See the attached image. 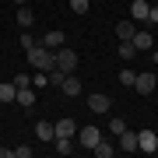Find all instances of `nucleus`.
<instances>
[{"mask_svg": "<svg viewBox=\"0 0 158 158\" xmlns=\"http://www.w3.org/2000/svg\"><path fill=\"white\" fill-rule=\"evenodd\" d=\"M14 88H28V74H14Z\"/></svg>", "mask_w": 158, "mask_h": 158, "instance_id": "bb28decb", "label": "nucleus"}, {"mask_svg": "<svg viewBox=\"0 0 158 158\" xmlns=\"http://www.w3.org/2000/svg\"><path fill=\"white\" fill-rule=\"evenodd\" d=\"M56 67L67 70V74H74V67H77V53L67 49V46H60V49H56Z\"/></svg>", "mask_w": 158, "mask_h": 158, "instance_id": "20e7f679", "label": "nucleus"}, {"mask_svg": "<svg viewBox=\"0 0 158 158\" xmlns=\"http://www.w3.org/2000/svg\"><path fill=\"white\" fill-rule=\"evenodd\" d=\"M134 77H137V74L130 70V67H123V70H119V85H123V88H134Z\"/></svg>", "mask_w": 158, "mask_h": 158, "instance_id": "412c9836", "label": "nucleus"}, {"mask_svg": "<svg viewBox=\"0 0 158 158\" xmlns=\"http://www.w3.org/2000/svg\"><path fill=\"white\" fill-rule=\"evenodd\" d=\"M18 25H21V28H32V25H35V11H32L28 4L18 7Z\"/></svg>", "mask_w": 158, "mask_h": 158, "instance_id": "2eb2a0df", "label": "nucleus"}, {"mask_svg": "<svg viewBox=\"0 0 158 158\" xmlns=\"http://www.w3.org/2000/svg\"><path fill=\"white\" fill-rule=\"evenodd\" d=\"M63 42H67V32H60V28H53V32H46L42 39H39V46H46V49H53V53H56V49H60Z\"/></svg>", "mask_w": 158, "mask_h": 158, "instance_id": "0eeeda50", "label": "nucleus"}, {"mask_svg": "<svg viewBox=\"0 0 158 158\" xmlns=\"http://www.w3.org/2000/svg\"><path fill=\"white\" fill-rule=\"evenodd\" d=\"M14 95H18L14 81H11V85H0V102H14Z\"/></svg>", "mask_w": 158, "mask_h": 158, "instance_id": "aec40b11", "label": "nucleus"}, {"mask_svg": "<svg viewBox=\"0 0 158 158\" xmlns=\"http://www.w3.org/2000/svg\"><path fill=\"white\" fill-rule=\"evenodd\" d=\"M35 46H39V42H35V39H32V35H28V32H25V35H21V49H25V53H28V49H35Z\"/></svg>", "mask_w": 158, "mask_h": 158, "instance_id": "393cba45", "label": "nucleus"}, {"mask_svg": "<svg viewBox=\"0 0 158 158\" xmlns=\"http://www.w3.org/2000/svg\"><path fill=\"white\" fill-rule=\"evenodd\" d=\"M134 88L141 91V95H151V91L158 88V77H155L151 70H141V74H137V77H134Z\"/></svg>", "mask_w": 158, "mask_h": 158, "instance_id": "7ed1b4c3", "label": "nucleus"}, {"mask_svg": "<svg viewBox=\"0 0 158 158\" xmlns=\"http://www.w3.org/2000/svg\"><path fill=\"white\" fill-rule=\"evenodd\" d=\"M53 141H56V155H74V151H77L74 137H53Z\"/></svg>", "mask_w": 158, "mask_h": 158, "instance_id": "f3484780", "label": "nucleus"}, {"mask_svg": "<svg viewBox=\"0 0 158 158\" xmlns=\"http://www.w3.org/2000/svg\"><path fill=\"white\" fill-rule=\"evenodd\" d=\"M148 11H151V4H148V0H134V4H130V21H148Z\"/></svg>", "mask_w": 158, "mask_h": 158, "instance_id": "1a4fd4ad", "label": "nucleus"}, {"mask_svg": "<svg viewBox=\"0 0 158 158\" xmlns=\"http://www.w3.org/2000/svg\"><path fill=\"white\" fill-rule=\"evenodd\" d=\"M130 42H134V49H137V53H151V49H155V35H151V32H144V28H137Z\"/></svg>", "mask_w": 158, "mask_h": 158, "instance_id": "39448f33", "label": "nucleus"}, {"mask_svg": "<svg viewBox=\"0 0 158 158\" xmlns=\"http://www.w3.org/2000/svg\"><path fill=\"white\" fill-rule=\"evenodd\" d=\"M119 151H137V134H134L130 127L119 134Z\"/></svg>", "mask_w": 158, "mask_h": 158, "instance_id": "dca6fc26", "label": "nucleus"}, {"mask_svg": "<svg viewBox=\"0 0 158 158\" xmlns=\"http://www.w3.org/2000/svg\"><path fill=\"white\" fill-rule=\"evenodd\" d=\"M56 137H77V123H74V119H56Z\"/></svg>", "mask_w": 158, "mask_h": 158, "instance_id": "4468645a", "label": "nucleus"}, {"mask_svg": "<svg viewBox=\"0 0 158 158\" xmlns=\"http://www.w3.org/2000/svg\"><path fill=\"white\" fill-rule=\"evenodd\" d=\"M63 77H67V70H60V67H53V70H49V85H53V88H60V85H63Z\"/></svg>", "mask_w": 158, "mask_h": 158, "instance_id": "4be33fe9", "label": "nucleus"}, {"mask_svg": "<svg viewBox=\"0 0 158 158\" xmlns=\"http://www.w3.org/2000/svg\"><path fill=\"white\" fill-rule=\"evenodd\" d=\"M14 102H18L21 109H32V106H35V91H32V85H28V88H18Z\"/></svg>", "mask_w": 158, "mask_h": 158, "instance_id": "ddd939ff", "label": "nucleus"}, {"mask_svg": "<svg viewBox=\"0 0 158 158\" xmlns=\"http://www.w3.org/2000/svg\"><path fill=\"white\" fill-rule=\"evenodd\" d=\"M35 137H39V141H53V137H56L53 119H39V123H35Z\"/></svg>", "mask_w": 158, "mask_h": 158, "instance_id": "9b49d317", "label": "nucleus"}, {"mask_svg": "<svg viewBox=\"0 0 158 158\" xmlns=\"http://www.w3.org/2000/svg\"><path fill=\"white\" fill-rule=\"evenodd\" d=\"M60 91H63L67 98H77V95H81V81L74 77V74H67V77H63V85H60Z\"/></svg>", "mask_w": 158, "mask_h": 158, "instance_id": "f8f14e48", "label": "nucleus"}, {"mask_svg": "<svg viewBox=\"0 0 158 158\" xmlns=\"http://www.w3.org/2000/svg\"><path fill=\"white\" fill-rule=\"evenodd\" d=\"M91 151H95L98 158H113V151H116V148H113V141H98L95 148H91Z\"/></svg>", "mask_w": 158, "mask_h": 158, "instance_id": "a211bd4d", "label": "nucleus"}, {"mask_svg": "<svg viewBox=\"0 0 158 158\" xmlns=\"http://www.w3.org/2000/svg\"><path fill=\"white\" fill-rule=\"evenodd\" d=\"M134 56H137L134 42H130V39H127V42H119V60H134Z\"/></svg>", "mask_w": 158, "mask_h": 158, "instance_id": "6ab92c4d", "label": "nucleus"}, {"mask_svg": "<svg viewBox=\"0 0 158 158\" xmlns=\"http://www.w3.org/2000/svg\"><path fill=\"white\" fill-rule=\"evenodd\" d=\"M151 60H155V63H158V49H151Z\"/></svg>", "mask_w": 158, "mask_h": 158, "instance_id": "c756f323", "label": "nucleus"}, {"mask_svg": "<svg viewBox=\"0 0 158 158\" xmlns=\"http://www.w3.org/2000/svg\"><path fill=\"white\" fill-rule=\"evenodd\" d=\"M148 21H151V25H158V7H151V11H148Z\"/></svg>", "mask_w": 158, "mask_h": 158, "instance_id": "cd10ccee", "label": "nucleus"}, {"mask_svg": "<svg viewBox=\"0 0 158 158\" xmlns=\"http://www.w3.org/2000/svg\"><path fill=\"white\" fill-rule=\"evenodd\" d=\"M137 151H144V155L158 151V134L155 130H137Z\"/></svg>", "mask_w": 158, "mask_h": 158, "instance_id": "f03ea898", "label": "nucleus"}, {"mask_svg": "<svg viewBox=\"0 0 158 158\" xmlns=\"http://www.w3.org/2000/svg\"><path fill=\"white\" fill-rule=\"evenodd\" d=\"M14 4H28V0H14Z\"/></svg>", "mask_w": 158, "mask_h": 158, "instance_id": "7c9ffc66", "label": "nucleus"}, {"mask_svg": "<svg viewBox=\"0 0 158 158\" xmlns=\"http://www.w3.org/2000/svg\"><path fill=\"white\" fill-rule=\"evenodd\" d=\"M14 158H32V148H28V144H21V148H14Z\"/></svg>", "mask_w": 158, "mask_h": 158, "instance_id": "a878e982", "label": "nucleus"}, {"mask_svg": "<svg viewBox=\"0 0 158 158\" xmlns=\"http://www.w3.org/2000/svg\"><path fill=\"white\" fill-rule=\"evenodd\" d=\"M14 155V148H0V158H11Z\"/></svg>", "mask_w": 158, "mask_h": 158, "instance_id": "c85d7f7f", "label": "nucleus"}, {"mask_svg": "<svg viewBox=\"0 0 158 158\" xmlns=\"http://www.w3.org/2000/svg\"><path fill=\"white\" fill-rule=\"evenodd\" d=\"M70 11L74 14H88V0H70Z\"/></svg>", "mask_w": 158, "mask_h": 158, "instance_id": "b1692460", "label": "nucleus"}, {"mask_svg": "<svg viewBox=\"0 0 158 158\" xmlns=\"http://www.w3.org/2000/svg\"><path fill=\"white\" fill-rule=\"evenodd\" d=\"M109 106H113V98H109L106 95V91H95V95H88V109H91V113H109Z\"/></svg>", "mask_w": 158, "mask_h": 158, "instance_id": "423d86ee", "label": "nucleus"}, {"mask_svg": "<svg viewBox=\"0 0 158 158\" xmlns=\"http://www.w3.org/2000/svg\"><path fill=\"white\" fill-rule=\"evenodd\" d=\"M98 141H102L98 127H81V130H77V144H81V148H95Z\"/></svg>", "mask_w": 158, "mask_h": 158, "instance_id": "6e6552de", "label": "nucleus"}, {"mask_svg": "<svg viewBox=\"0 0 158 158\" xmlns=\"http://www.w3.org/2000/svg\"><path fill=\"white\" fill-rule=\"evenodd\" d=\"M28 63H32L35 70H46V74H49L53 67H56V53L46 49V46H35V49H28Z\"/></svg>", "mask_w": 158, "mask_h": 158, "instance_id": "f257e3e1", "label": "nucleus"}, {"mask_svg": "<svg viewBox=\"0 0 158 158\" xmlns=\"http://www.w3.org/2000/svg\"><path fill=\"white\" fill-rule=\"evenodd\" d=\"M109 130H113V137H119L127 130V119H109Z\"/></svg>", "mask_w": 158, "mask_h": 158, "instance_id": "5701e85b", "label": "nucleus"}, {"mask_svg": "<svg viewBox=\"0 0 158 158\" xmlns=\"http://www.w3.org/2000/svg\"><path fill=\"white\" fill-rule=\"evenodd\" d=\"M116 39L119 42H127V39H134V32H137V21H130V18H127V21H116Z\"/></svg>", "mask_w": 158, "mask_h": 158, "instance_id": "9d476101", "label": "nucleus"}]
</instances>
